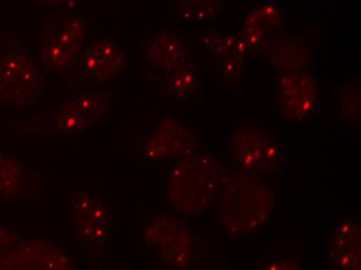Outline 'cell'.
<instances>
[{
    "instance_id": "cell-7",
    "label": "cell",
    "mask_w": 361,
    "mask_h": 270,
    "mask_svg": "<svg viewBox=\"0 0 361 270\" xmlns=\"http://www.w3.org/2000/svg\"><path fill=\"white\" fill-rule=\"evenodd\" d=\"M145 243L155 247L162 261L169 266L183 267L191 264L193 243L190 232L177 219L165 215L156 217L145 231Z\"/></svg>"
},
{
    "instance_id": "cell-24",
    "label": "cell",
    "mask_w": 361,
    "mask_h": 270,
    "mask_svg": "<svg viewBox=\"0 0 361 270\" xmlns=\"http://www.w3.org/2000/svg\"><path fill=\"white\" fill-rule=\"evenodd\" d=\"M21 240L18 232L0 226V259L6 252L16 247Z\"/></svg>"
},
{
    "instance_id": "cell-5",
    "label": "cell",
    "mask_w": 361,
    "mask_h": 270,
    "mask_svg": "<svg viewBox=\"0 0 361 270\" xmlns=\"http://www.w3.org/2000/svg\"><path fill=\"white\" fill-rule=\"evenodd\" d=\"M281 147L255 125H243L233 137V155L242 172H272L281 162Z\"/></svg>"
},
{
    "instance_id": "cell-22",
    "label": "cell",
    "mask_w": 361,
    "mask_h": 270,
    "mask_svg": "<svg viewBox=\"0 0 361 270\" xmlns=\"http://www.w3.org/2000/svg\"><path fill=\"white\" fill-rule=\"evenodd\" d=\"M341 113L353 123L360 116V92L356 87H345L340 94Z\"/></svg>"
},
{
    "instance_id": "cell-13",
    "label": "cell",
    "mask_w": 361,
    "mask_h": 270,
    "mask_svg": "<svg viewBox=\"0 0 361 270\" xmlns=\"http://www.w3.org/2000/svg\"><path fill=\"white\" fill-rule=\"evenodd\" d=\"M126 63L122 47L109 39L94 43L80 59L81 75L85 80L102 85L114 78Z\"/></svg>"
},
{
    "instance_id": "cell-11",
    "label": "cell",
    "mask_w": 361,
    "mask_h": 270,
    "mask_svg": "<svg viewBox=\"0 0 361 270\" xmlns=\"http://www.w3.org/2000/svg\"><path fill=\"white\" fill-rule=\"evenodd\" d=\"M197 142L190 131L178 121L165 118L157 127L145 147L147 158L153 161L192 155Z\"/></svg>"
},
{
    "instance_id": "cell-4",
    "label": "cell",
    "mask_w": 361,
    "mask_h": 270,
    "mask_svg": "<svg viewBox=\"0 0 361 270\" xmlns=\"http://www.w3.org/2000/svg\"><path fill=\"white\" fill-rule=\"evenodd\" d=\"M87 32V23L80 16L56 15L42 27L39 58L49 74L72 71L80 54Z\"/></svg>"
},
{
    "instance_id": "cell-2",
    "label": "cell",
    "mask_w": 361,
    "mask_h": 270,
    "mask_svg": "<svg viewBox=\"0 0 361 270\" xmlns=\"http://www.w3.org/2000/svg\"><path fill=\"white\" fill-rule=\"evenodd\" d=\"M219 195V221L231 234L257 231L272 212L273 193L255 174L226 176Z\"/></svg>"
},
{
    "instance_id": "cell-12",
    "label": "cell",
    "mask_w": 361,
    "mask_h": 270,
    "mask_svg": "<svg viewBox=\"0 0 361 270\" xmlns=\"http://www.w3.org/2000/svg\"><path fill=\"white\" fill-rule=\"evenodd\" d=\"M0 145V195L8 201L37 199L43 188V175L4 153Z\"/></svg>"
},
{
    "instance_id": "cell-20",
    "label": "cell",
    "mask_w": 361,
    "mask_h": 270,
    "mask_svg": "<svg viewBox=\"0 0 361 270\" xmlns=\"http://www.w3.org/2000/svg\"><path fill=\"white\" fill-rule=\"evenodd\" d=\"M285 19V11L281 2L277 0H264L248 15L245 23L257 24L271 32L283 25Z\"/></svg>"
},
{
    "instance_id": "cell-25",
    "label": "cell",
    "mask_w": 361,
    "mask_h": 270,
    "mask_svg": "<svg viewBox=\"0 0 361 270\" xmlns=\"http://www.w3.org/2000/svg\"><path fill=\"white\" fill-rule=\"evenodd\" d=\"M267 269H298L297 265L292 264L290 262H274L270 263L266 267Z\"/></svg>"
},
{
    "instance_id": "cell-16",
    "label": "cell",
    "mask_w": 361,
    "mask_h": 270,
    "mask_svg": "<svg viewBox=\"0 0 361 270\" xmlns=\"http://www.w3.org/2000/svg\"><path fill=\"white\" fill-rule=\"evenodd\" d=\"M271 58L275 68L285 73L300 72L310 61L307 48L292 39H281L273 44Z\"/></svg>"
},
{
    "instance_id": "cell-8",
    "label": "cell",
    "mask_w": 361,
    "mask_h": 270,
    "mask_svg": "<svg viewBox=\"0 0 361 270\" xmlns=\"http://www.w3.org/2000/svg\"><path fill=\"white\" fill-rule=\"evenodd\" d=\"M65 245L48 240L20 241L0 259V269H71Z\"/></svg>"
},
{
    "instance_id": "cell-23",
    "label": "cell",
    "mask_w": 361,
    "mask_h": 270,
    "mask_svg": "<svg viewBox=\"0 0 361 270\" xmlns=\"http://www.w3.org/2000/svg\"><path fill=\"white\" fill-rule=\"evenodd\" d=\"M269 30L257 24H244L241 37L243 38L248 47H259L267 41L269 37Z\"/></svg>"
},
{
    "instance_id": "cell-19",
    "label": "cell",
    "mask_w": 361,
    "mask_h": 270,
    "mask_svg": "<svg viewBox=\"0 0 361 270\" xmlns=\"http://www.w3.org/2000/svg\"><path fill=\"white\" fill-rule=\"evenodd\" d=\"M73 109L92 126L104 115L109 103V95L105 92L80 94L71 99Z\"/></svg>"
},
{
    "instance_id": "cell-10",
    "label": "cell",
    "mask_w": 361,
    "mask_h": 270,
    "mask_svg": "<svg viewBox=\"0 0 361 270\" xmlns=\"http://www.w3.org/2000/svg\"><path fill=\"white\" fill-rule=\"evenodd\" d=\"M319 90L316 80L301 72L285 73L279 82V104L290 121H301L316 109Z\"/></svg>"
},
{
    "instance_id": "cell-18",
    "label": "cell",
    "mask_w": 361,
    "mask_h": 270,
    "mask_svg": "<svg viewBox=\"0 0 361 270\" xmlns=\"http://www.w3.org/2000/svg\"><path fill=\"white\" fill-rule=\"evenodd\" d=\"M204 45L209 52L218 61L226 59H237L245 61L248 54L247 44L241 35H213L204 39Z\"/></svg>"
},
{
    "instance_id": "cell-15",
    "label": "cell",
    "mask_w": 361,
    "mask_h": 270,
    "mask_svg": "<svg viewBox=\"0 0 361 270\" xmlns=\"http://www.w3.org/2000/svg\"><path fill=\"white\" fill-rule=\"evenodd\" d=\"M147 56L154 67L171 74L187 61L188 52L179 37L164 30L149 42Z\"/></svg>"
},
{
    "instance_id": "cell-6",
    "label": "cell",
    "mask_w": 361,
    "mask_h": 270,
    "mask_svg": "<svg viewBox=\"0 0 361 270\" xmlns=\"http://www.w3.org/2000/svg\"><path fill=\"white\" fill-rule=\"evenodd\" d=\"M69 211L77 240L99 261L109 234L106 207L85 192H74L69 197Z\"/></svg>"
},
{
    "instance_id": "cell-3",
    "label": "cell",
    "mask_w": 361,
    "mask_h": 270,
    "mask_svg": "<svg viewBox=\"0 0 361 270\" xmlns=\"http://www.w3.org/2000/svg\"><path fill=\"white\" fill-rule=\"evenodd\" d=\"M43 89V74L27 48L13 35L0 34V102L26 109Z\"/></svg>"
},
{
    "instance_id": "cell-21",
    "label": "cell",
    "mask_w": 361,
    "mask_h": 270,
    "mask_svg": "<svg viewBox=\"0 0 361 270\" xmlns=\"http://www.w3.org/2000/svg\"><path fill=\"white\" fill-rule=\"evenodd\" d=\"M224 0H180L178 12L189 22H202L217 16Z\"/></svg>"
},
{
    "instance_id": "cell-14",
    "label": "cell",
    "mask_w": 361,
    "mask_h": 270,
    "mask_svg": "<svg viewBox=\"0 0 361 270\" xmlns=\"http://www.w3.org/2000/svg\"><path fill=\"white\" fill-rule=\"evenodd\" d=\"M361 228L360 217L347 216L336 228L330 260L336 269H360Z\"/></svg>"
},
{
    "instance_id": "cell-1",
    "label": "cell",
    "mask_w": 361,
    "mask_h": 270,
    "mask_svg": "<svg viewBox=\"0 0 361 270\" xmlns=\"http://www.w3.org/2000/svg\"><path fill=\"white\" fill-rule=\"evenodd\" d=\"M226 176V168L212 156H186L167 177L169 203L182 214H200L216 199Z\"/></svg>"
},
{
    "instance_id": "cell-9",
    "label": "cell",
    "mask_w": 361,
    "mask_h": 270,
    "mask_svg": "<svg viewBox=\"0 0 361 270\" xmlns=\"http://www.w3.org/2000/svg\"><path fill=\"white\" fill-rule=\"evenodd\" d=\"M10 127L14 133L67 136L78 135L92 126L73 109L69 100L55 109L15 121Z\"/></svg>"
},
{
    "instance_id": "cell-26",
    "label": "cell",
    "mask_w": 361,
    "mask_h": 270,
    "mask_svg": "<svg viewBox=\"0 0 361 270\" xmlns=\"http://www.w3.org/2000/svg\"><path fill=\"white\" fill-rule=\"evenodd\" d=\"M63 1V0H39V2H42V4H59V2Z\"/></svg>"
},
{
    "instance_id": "cell-17",
    "label": "cell",
    "mask_w": 361,
    "mask_h": 270,
    "mask_svg": "<svg viewBox=\"0 0 361 270\" xmlns=\"http://www.w3.org/2000/svg\"><path fill=\"white\" fill-rule=\"evenodd\" d=\"M200 73L199 69L188 61L169 74L167 83V97L180 101H187L199 89Z\"/></svg>"
}]
</instances>
